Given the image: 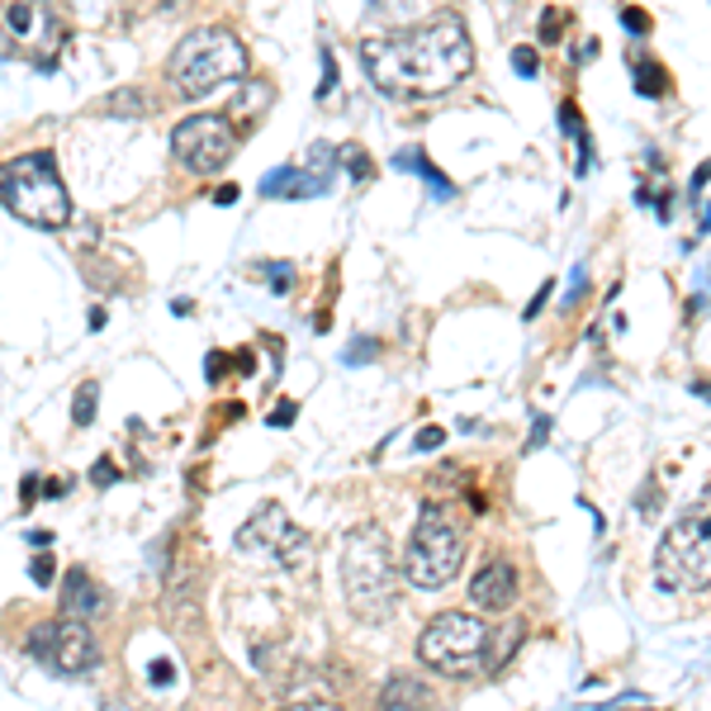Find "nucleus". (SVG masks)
I'll return each instance as SVG.
<instances>
[{"label":"nucleus","mask_w":711,"mask_h":711,"mask_svg":"<svg viewBox=\"0 0 711 711\" xmlns=\"http://www.w3.org/2000/svg\"><path fill=\"white\" fill-rule=\"evenodd\" d=\"M110 110H119V114H148V104H142L138 91H114L110 96Z\"/></svg>","instance_id":"obj_23"},{"label":"nucleus","mask_w":711,"mask_h":711,"mask_svg":"<svg viewBox=\"0 0 711 711\" xmlns=\"http://www.w3.org/2000/svg\"><path fill=\"white\" fill-rule=\"evenodd\" d=\"M560 33H564V14L560 10H545L541 14V39L545 43H560Z\"/></svg>","instance_id":"obj_24"},{"label":"nucleus","mask_w":711,"mask_h":711,"mask_svg":"<svg viewBox=\"0 0 711 711\" xmlns=\"http://www.w3.org/2000/svg\"><path fill=\"white\" fill-rule=\"evenodd\" d=\"M247 77V48L238 43L233 29L223 24H200L190 29L181 43L171 48L167 81L181 100H204L219 86H233Z\"/></svg>","instance_id":"obj_3"},{"label":"nucleus","mask_w":711,"mask_h":711,"mask_svg":"<svg viewBox=\"0 0 711 711\" xmlns=\"http://www.w3.org/2000/svg\"><path fill=\"white\" fill-rule=\"evenodd\" d=\"M583 290H589V266H579L574 280H569V290H564V304H579Z\"/></svg>","instance_id":"obj_27"},{"label":"nucleus","mask_w":711,"mask_h":711,"mask_svg":"<svg viewBox=\"0 0 711 711\" xmlns=\"http://www.w3.org/2000/svg\"><path fill=\"white\" fill-rule=\"evenodd\" d=\"M707 181H711V162H702V167H698V176H692V194H702V186H707Z\"/></svg>","instance_id":"obj_38"},{"label":"nucleus","mask_w":711,"mask_h":711,"mask_svg":"<svg viewBox=\"0 0 711 711\" xmlns=\"http://www.w3.org/2000/svg\"><path fill=\"white\" fill-rule=\"evenodd\" d=\"M489 635L493 631L470 612H441L427 621V631L418 635V660L427 669L447 673V679H470V673L484 669Z\"/></svg>","instance_id":"obj_7"},{"label":"nucleus","mask_w":711,"mask_h":711,"mask_svg":"<svg viewBox=\"0 0 711 711\" xmlns=\"http://www.w3.org/2000/svg\"><path fill=\"white\" fill-rule=\"evenodd\" d=\"M261 104H271V91H266L261 81H252V86H247V91L238 96V104H233V114H257Z\"/></svg>","instance_id":"obj_20"},{"label":"nucleus","mask_w":711,"mask_h":711,"mask_svg":"<svg viewBox=\"0 0 711 711\" xmlns=\"http://www.w3.org/2000/svg\"><path fill=\"white\" fill-rule=\"evenodd\" d=\"M29 579L39 583V589H48V583H52V555H33V564H29Z\"/></svg>","instance_id":"obj_26"},{"label":"nucleus","mask_w":711,"mask_h":711,"mask_svg":"<svg viewBox=\"0 0 711 711\" xmlns=\"http://www.w3.org/2000/svg\"><path fill=\"white\" fill-rule=\"evenodd\" d=\"M62 612L81 617V621H91V617L104 612V593H100V583L86 574V569H71V574L62 579Z\"/></svg>","instance_id":"obj_13"},{"label":"nucleus","mask_w":711,"mask_h":711,"mask_svg":"<svg viewBox=\"0 0 711 711\" xmlns=\"http://www.w3.org/2000/svg\"><path fill=\"white\" fill-rule=\"evenodd\" d=\"M512 71H518V77H537L541 71V58H537V48H512Z\"/></svg>","instance_id":"obj_22"},{"label":"nucleus","mask_w":711,"mask_h":711,"mask_svg":"<svg viewBox=\"0 0 711 711\" xmlns=\"http://www.w3.org/2000/svg\"><path fill=\"white\" fill-rule=\"evenodd\" d=\"M328 190V171L313 167H276L261 181V200H313Z\"/></svg>","instance_id":"obj_12"},{"label":"nucleus","mask_w":711,"mask_h":711,"mask_svg":"<svg viewBox=\"0 0 711 711\" xmlns=\"http://www.w3.org/2000/svg\"><path fill=\"white\" fill-rule=\"evenodd\" d=\"M332 81H337V67H332V52L323 48V86H318V96H328V91H332Z\"/></svg>","instance_id":"obj_34"},{"label":"nucleus","mask_w":711,"mask_h":711,"mask_svg":"<svg viewBox=\"0 0 711 711\" xmlns=\"http://www.w3.org/2000/svg\"><path fill=\"white\" fill-rule=\"evenodd\" d=\"M96 399H100V384L86 380V384L77 389V403H71V418H77V427H91V422H96Z\"/></svg>","instance_id":"obj_19"},{"label":"nucleus","mask_w":711,"mask_h":711,"mask_svg":"<svg viewBox=\"0 0 711 711\" xmlns=\"http://www.w3.org/2000/svg\"><path fill=\"white\" fill-rule=\"evenodd\" d=\"M692 394H702V399H711V384H707V380H698V384H692Z\"/></svg>","instance_id":"obj_40"},{"label":"nucleus","mask_w":711,"mask_h":711,"mask_svg":"<svg viewBox=\"0 0 711 711\" xmlns=\"http://www.w3.org/2000/svg\"><path fill=\"white\" fill-rule=\"evenodd\" d=\"M0 204H6L14 219L48 228V233L52 228H67L71 200H67V186L58 176V157L43 148V152H24V157L0 167Z\"/></svg>","instance_id":"obj_5"},{"label":"nucleus","mask_w":711,"mask_h":711,"mask_svg":"<svg viewBox=\"0 0 711 711\" xmlns=\"http://www.w3.org/2000/svg\"><path fill=\"white\" fill-rule=\"evenodd\" d=\"M380 347L375 342H365V337H356L351 342V351H347V365H361V361H370V356H375Z\"/></svg>","instance_id":"obj_29"},{"label":"nucleus","mask_w":711,"mask_h":711,"mask_svg":"<svg viewBox=\"0 0 711 711\" xmlns=\"http://www.w3.org/2000/svg\"><path fill=\"white\" fill-rule=\"evenodd\" d=\"M654 583L664 593L711 589V484L683 508V518L664 531L654 550Z\"/></svg>","instance_id":"obj_4"},{"label":"nucleus","mask_w":711,"mask_h":711,"mask_svg":"<svg viewBox=\"0 0 711 711\" xmlns=\"http://www.w3.org/2000/svg\"><path fill=\"white\" fill-rule=\"evenodd\" d=\"M560 123H564L569 142L579 148V167H574V176H589V167H593V138H589V129H583V119H579L574 104H560Z\"/></svg>","instance_id":"obj_17"},{"label":"nucleus","mask_w":711,"mask_h":711,"mask_svg":"<svg viewBox=\"0 0 711 711\" xmlns=\"http://www.w3.org/2000/svg\"><path fill=\"white\" fill-rule=\"evenodd\" d=\"M698 233H711V200H707V209H702V223H698Z\"/></svg>","instance_id":"obj_39"},{"label":"nucleus","mask_w":711,"mask_h":711,"mask_svg":"<svg viewBox=\"0 0 711 711\" xmlns=\"http://www.w3.org/2000/svg\"><path fill=\"white\" fill-rule=\"evenodd\" d=\"M91 479H96V484H100V489H104V484H114V479H119V470H114V465H110V460H100V465H96V470H91Z\"/></svg>","instance_id":"obj_32"},{"label":"nucleus","mask_w":711,"mask_h":711,"mask_svg":"<svg viewBox=\"0 0 711 711\" xmlns=\"http://www.w3.org/2000/svg\"><path fill=\"white\" fill-rule=\"evenodd\" d=\"M631 77H635V91L645 96V100H660V96H669V71L654 62V58H640L635 67H631Z\"/></svg>","instance_id":"obj_18"},{"label":"nucleus","mask_w":711,"mask_h":711,"mask_svg":"<svg viewBox=\"0 0 711 711\" xmlns=\"http://www.w3.org/2000/svg\"><path fill=\"white\" fill-rule=\"evenodd\" d=\"M233 550L247 564H271V569H299L309 564V537L294 527V518L280 503H261L252 518L238 527Z\"/></svg>","instance_id":"obj_8"},{"label":"nucleus","mask_w":711,"mask_h":711,"mask_svg":"<svg viewBox=\"0 0 711 711\" xmlns=\"http://www.w3.org/2000/svg\"><path fill=\"white\" fill-rule=\"evenodd\" d=\"M361 62L375 91L394 100H432L455 91L474 67V43L460 14H437L413 29H384L361 43Z\"/></svg>","instance_id":"obj_1"},{"label":"nucleus","mask_w":711,"mask_h":711,"mask_svg":"<svg viewBox=\"0 0 711 711\" xmlns=\"http://www.w3.org/2000/svg\"><path fill=\"white\" fill-rule=\"evenodd\" d=\"M238 152V129L228 114H190L171 129V157L190 176H213L233 162Z\"/></svg>","instance_id":"obj_9"},{"label":"nucleus","mask_w":711,"mask_h":711,"mask_svg":"<svg viewBox=\"0 0 711 711\" xmlns=\"http://www.w3.org/2000/svg\"><path fill=\"white\" fill-rule=\"evenodd\" d=\"M337 569H342V593H347L351 617H361V621L375 627V621H384L389 612H394V602H399V569H394L389 537L375 522L347 531Z\"/></svg>","instance_id":"obj_2"},{"label":"nucleus","mask_w":711,"mask_h":711,"mask_svg":"<svg viewBox=\"0 0 711 711\" xmlns=\"http://www.w3.org/2000/svg\"><path fill=\"white\" fill-rule=\"evenodd\" d=\"M465 564V527L451 508L441 503H422L418 512V527L408 537V555L403 569L418 589H447V583L460 574Z\"/></svg>","instance_id":"obj_6"},{"label":"nucleus","mask_w":711,"mask_h":711,"mask_svg":"<svg viewBox=\"0 0 711 711\" xmlns=\"http://www.w3.org/2000/svg\"><path fill=\"white\" fill-rule=\"evenodd\" d=\"M550 290H555V284H541V294H537V299H531V304H527V323H531V318H537V313L545 309V299H550Z\"/></svg>","instance_id":"obj_35"},{"label":"nucleus","mask_w":711,"mask_h":711,"mask_svg":"<svg viewBox=\"0 0 711 711\" xmlns=\"http://www.w3.org/2000/svg\"><path fill=\"white\" fill-rule=\"evenodd\" d=\"M621 24H627V33H635V39H640V33H650V14L627 6V10H621Z\"/></svg>","instance_id":"obj_25"},{"label":"nucleus","mask_w":711,"mask_h":711,"mask_svg":"<svg viewBox=\"0 0 711 711\" xmlns=\"http://www.w3.org/2000/svg\"><path fill=\"white\" fill-rule=\"evenodd\" d=\"M441 441H447V432H441V427H422L418 441H413V451H437Z\"/></svg>","instance_id":"obj_28"},{"label":"nucleus","mask_w":711,"mask_h":711,"mask_svg":"<svg viewBox=\"0 0 711 711\" xmlns=\"http://www.w3.org/2000/svg\"><path fill=\"white\" fill-rule=\"evenodd\" d=\"M176 679V669H171V660H157V664H148V683H157V688H167Z\"/></svg>","instance_id":"obj_30"},{"label":"nucleus","mask_w":711,"mask_h":711,"mask_svg":"<svg viewBox=\"0 0 711 711\" xmlns=\"http://www.w3.org/2000/svg\"><path fill=\"white\" fill-rule=\"evenodd\" d=\"M238 200V186H219L213 190V204H233Z\"/></svg>","instance_id":"obj_37"},{"label":"nucleus","mask_w":711,"mask_h":711,"mask_svg":"<svg viewBox=\"0 0 711 711\" xmlns=\"http://www.w3.org/2000/svg\"><path fill=\"white\" fill-rule=\"evenodd\" d=\"M294 413H299L294 403H280V408H276V413L266 418V422H271V427H290V422H294Z\"/></svg>","instance_id":"obj_33"},{"label":"nucleus","mask_w":711,"mask_h":711,"mask_svg":"<svg viewBox=\"0 0 711 711\" xmlns=\"http://www.w3.org/2000/svg\"><path fill=\"white\" fill-rule=\"evenodd\" d=\"M266 280H271V294H290V284H294V266L290 261H271V266H261Z\"/></svg>","instance_id":"obj_21"},{"label":"nucleus","mask_w":711,"mask_h":711,"mask_svg":"<svg viewBox=\"0 0 711 711\" xmlns=\"http://www.w3.org/2000/svg\"><path fill=\"white\" fill-rule=\"evenodd\" d=\"M6 48H10V43H6V39H0V58H6Z\"/></svg>","instance_id":"obj_41"},{"label":"nucleus","mask_w":711,"mask_h":711,"mask_svg":"<svg viewBox=\"0 0 711 711\" xmlns=\"http://www.w3.org/2000/svg\"><path fill=\"white\" fill-rule=\"evenodd\" d=\"M380 707L399 711V707H432V688H427L422 679H413V673H399V679H389L380 688Z\"/></svg>","instance_id":"obj_15"},{"label":"nucleus","mask_w":711,"mask_h":711,"mask_svg":"<svg viewBox=\"0 0 711 711\" xmlns=\"http://www.w3.org/2000/svg\"><path fill=\"white\" fill-rule=\"evenodd\" d=\"M545 432H550V418H537V427H531V441H527V451H541V447H545Z\"/></svg>","instance_id":"obj_31"},{"label":"nucleus","mask_w":711,"mask_h":711,"mask_svg":"<svg viewBox=\"0 0 711 711\" xmlns=\"http://www.w3.org/2000/svg\"><path fill=\"white\" fill-rule=\"evenodd\" d=\"M43 0H10L6 10V33L14 43H39L48 33V20H43Z\"/></svg>","instance_id":"obj_14"},{"label":"nucleus","mask_w":711,"mask_h":711,"mask_svg":"<svg viewBox=\"0 0 711 711\" xmlns=\"http://www.w3.org/2000/svg\"><path fill=\"white\" fill-rule=\"evenodd\" d=\"M24 650L39 664H48L52 673H62V679H81V673H91L100 664V645H96V635H91V627H86L81 617L39 621V627L29 631Z\"/></svg>","instance_id":"obj_10"},{"label":"nucleus","mask_w":711,"mask_h":711,"mask_svg":"<svg viewBox=\"0 0 711 711\" xmlns=\"http://www.w3.org/2000/svg\"><path fill=\"white\" fill-rule=\"evenodd\" d=\"M518 593H522V583H518V569L508 560H489L470 583V602L479 612H508L512 602H518Z\"/></svg>","instance_id":"obj_11"},{"label":"nucleus","mask_w":711,"mask_h":711,"mask_svg":"<svg viewBox=\"0 0 711 711\" xmlns=\"http://www.w3.org/2000/svg\"><path fill=\"white\" fill-rule=\"evenodd\" d=\"M394 167H403V171H418V181L437 194V200H455V186L441 176L432 162H427V152H413V148H403L399 157H394Z\"/></svg>","instance_id":"obj_16"},{"label":"nucleus","mask_w":711,"mask_h":711,"mask_svg":"<svg viewBox=\"0 0 711 711\" xmlns=\"http://www.w3.org/2000/svg\"><path fill=\"white\" fill-rule=\"evenodd\" d=\"M219 375H223V356L209 351V384H219Z\"/></svg>","instance_id":"obj_36"}]
</instances>
